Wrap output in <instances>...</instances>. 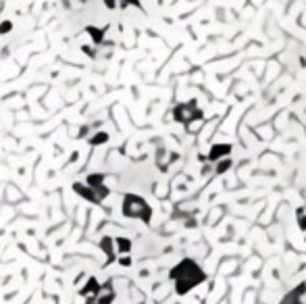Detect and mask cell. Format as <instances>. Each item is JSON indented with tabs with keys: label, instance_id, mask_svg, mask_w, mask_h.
<instances>
[{
	"label": "cell",
	"instance_id": "obj_6",
	"mask_svg": "<svg viewBox=\"0 0 306 304\" xmlns=\"http://www.w3.org/2000/svg\"><path fill=\"white\" fill-rule=\"evenodd\" d=\"M102 248H104V252L108 254V258H115V252H113V240H111V237H104V240H102V244H100Z\"/></svg>",
	"mask_w": 306,
	"mask_h": 304
},
{
	"label": "cell",
	"instance_id": "obj_5",
	"mask_svg": "<svg viewBox=\"0 0 306 304\" xmlns=\"http://www.w3.org/2000/svg\"><path fill=\"white\" fill-rule=\"evenodd\" d=\"M115 244H117V250H119V252H129V250H131V242L127 240V237H117Z\"/></svg>",
	"mask_w": 306,
	"mask_h": 304
},
{
	"label": "cell",
	"instance_id": "obj_7",
	"mask_svg": "<svg viewBox=\"0 0 306 304\" xmlns=\"http://www.w3.org/2000/svg\"><path fill=\"white\" fill-rule=\"evenodd\" d=\"M215 148H217V150L210 152V159H217L219 155H225V152L229 155V146H225V144H219V146H215Z\"/></svg>",
	"mask_w": 306,
	"mask_h": 304
},
{
	"label": "cell",
	"instance_id": "obj_3",
	"mask_svg": "<svg viewBox=\"0 0 306 304\" xmlns=\"http://www.w3.org/2000/svg\"><path fill=\"white\" fill-rule=\"evenodd\" d=\"M175 119L188 125L192 119H202V113L194 111V102H190V104H181V106L175 108Z\"/></svg>",
	"mask_w": 306,
	"mask_h": 304
},
{
	"label": "cell",
	"instance_id": "obj_9",
	"mask_svg": "<svg viewBox=\"0 0 306 304\" xmlns=\"http://www.w3.org/2000/svg\"><path fill=\"white\" fill-rule=\"evenodd\" d=\"M106 5H108V7H115V3H113V0H106Z\"/></svg>",
	"mask_w": 306,
	"mask_h": 304
},
{
	"label": "cell",
	"instance_id": "obj_2",
	"mask_svg": "<svg viewBox=\"0 0 306 304\" xmlns=\"http://www.w3.org/2000/svg\"><path fill=\"white\" fill-rule=\"evenodd\" d=\"M123 215L131 217V219H142L144 223H150L152 208L148 206V202L144 198L129 194V196H125V200H123Z\"/></svg>",
	"mask_w": 306,
	"mask_h": 304
},
{
	"label": "cell",
	"instance_id": "obj_8",
	"mask_svg": "<svg viewBox=\"0 0 306 304\" xmlns=\"http://www.w3.org/2000/svg\"><path fill=\"white\" fill-rule=\"evenodd\" d=\"M298 223H300V229L306 231V212H304V208L298 210Z\"/></svg>",
	"mask_w": 306,
	"mask_h": 304
},
{
	"label": "cell",
	"instance_id": "obj_4",
	"mask_svg": "<svg viewBox=\"0 0 306 304\" xmlns=\"http://www.w3.org/2000/svg\"><path fill=\"white\" fill-rule=\"evenodd\" d=\"M304 294H306V284H300L292 292L283 296V300L279 304H304Z\"/></svg>",
	"mask_w": 306,
	"mask_h": 304
},
{
	"label": "cell",
	"instance_id": "obj_1",
	"mask_svg": "<svg viewBox=\"0 0 306 304\" xmlns=\"http://www.w3.org/2000/svg\"><path fill=\"white\" fill-rule=\"evenodd\" d=\"M171 279H173V284H175V292H177L179 296H183L190 290H194L196 286H200L202 281L206 279V275H204V271L196 265L192 258H186V260H181L177 267L171 269Z\"/></svg>",
	"mask_w": 306,
	"mask_h": 304
}]
</instances>
